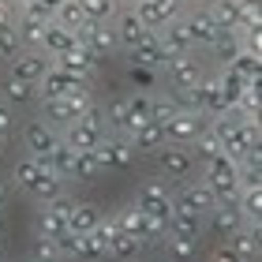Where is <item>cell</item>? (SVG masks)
Returning <instances> with one entry per match:
<instances>
[{"label": "cell", "instance_id": "1", "mask_svg": "<svg viewBox=\"0 0 262 262\" xmlns=\"http://www.w3.org/2000/svg\"><path fill=\"white\" fill-rule=\"evenodd\" d=\"M11 180H15L27 195H34L38 202H53L56 195H64V180L49 169V161H38V158H30V154L15 161Z\"/></svg>", "mask_w": 262, "mask_h": 262}, {"label": "cell", "instance_id": "2", "mask_svg": "<svg viewBox=\"0 0 262 262\" xmlns=\"http://www.w3.org/2000/svg\"><path fill=\"white\" fill-rule=\"evenodd\" d=\"M202 165H206V169H202V180L217 195V202H236V195H240V165H236V158L213 154V158L202 161Z\"/></svg>", "mask_w": 262, "mask_h": 262}, {"label": "cell", "instance_id": "3", "mask_svg": "<svg viewBox=\"0 0 262 262\" xmlns=\"http://www.w3.org/2000/svg\"><path fill=\"white\" fill-rule=\"evenodd\" d=\"M131 206H139L142 213H150L154 221H161L165 229H169V217H172V195L165 191L161 180H139L135 184V199H131Z\"/></svg>", "mask_w": 262, "mask_h": 262}, {"label": "cell", "instance_id": "4", "mask_svg": "<svg viewBox=\"0 0 262 262\" xmlns=\"http://www.w3.org/2000/svg\"><path fill=\"white\" fill-rule=\"evenodd\" d=\"M116 225H120L124 232H131L135 240H142V247H146V244H161L165 236H169V229H165L161 221H154L150 213H142L139 206L120 210V213H116Z\"/></svg>", "mask_w": 262, "mask_h": 262}, {"label": "cell", "instance_id": "5", "mask_svg": "<svg viewBox=\"0 0 262 262\" xmlns=\"http://www.w3.org/2000/svg\"><path fill=\"white\" fill-rule=\"evenodd\" d=\"M49 60H53V68H60V71H68V75H75L82 82H90V86H94V79H98V56H94L86 45H79V38H75L71 49L49 56Z\"/></svg>", "mask_w": 262, "mask_h": 262}, {"label": "cell", "instance_id": "6", "mask_svg": "<svg viewBox=\"0 0 262 262\" xmlns=\"http://www.w3.org/2000/svg\"><path fill=\"white\" fill-rule=\"evenodd\" d=\"M206 124H210V116L180 109V113H176L161 131H165V142H176V146H191V142L202 135V131H206Z\"/></svg>", "mask_w": 262, "mask_h": 262}, {"label": "cell", "instance_id": "7", "mask_svg": "<svg viewBox=\"0 0 262 262\" xmlns=\"http://www.w3.org/2000/svg\"><path fill=\"white\" fill-rule=\"evenodd\" d=\"M154 158H158L165 180H187L195 172V154L187 146H176V142H161V150Z\"/></svg>", "mask_w": 262, "mask_h": 262}, {"label": "cell", "instance_id": "8", "mask_svg": "<svg viewBox=\"0 0 262 262\" xmlns=\"http://www.w3.org/2000/svg\"><path fill=\"white\" fill-rule=\"evenodd\" d=\"M172 206H180V210H191L199 213V217H206V213L217 206V195L206 187V180H180V191L172 195Z\"/></svg>", "mask_w": 262, "mask_h": 262}, {"label": "cell", "instance_id": "9", "mask_svg": "<svg viewBox=\"0 0 262 262\" xmlns=\"http://www.w3.org/2000/svg\"><path fill=\"white\" fill-rule=\"evenodd\" d=\"M165 79H169V86L172 90H191L202 82V64L195 60L191 53H184V56H165Z\"/></svg>", "mask_w": 262, "mask_h": 262}, {"label": "cell", "instance_id": "10", "mask_svg": "<svg viewBox=\"0 0 262 262\" xmlns=\"http://www.w3.org/2000/svg\"><path fill=\"white\" fill-rule=\"evenodd\" d=\"M75 38H79V45H86V49L98 56V60H105V56H113L116 49H120L113 23H86V27H82Z\"/></svg>", "mask_w": 262, "mask_h": 262}, {"label": "cell", "instance_id": "11", "mask_svg": "<svg viewBox=\"0 0 262 262\" xmlns=\"http://www.w3.org/2000/svg\"><path fill=\"white\" fill-rule=\"evenodd\" d=\"M98 161H101V169H116V172H124L135 165V150H131V142L120 139V135H105L98 142Z\"/></svg>", "mask_w": 262, "mask_h": 262}, {"label": "cell", "instance_id": "12", "mask_svg": "<svg viewBox=\"0 0 262 262\" xmlns=\"http://www.w3.org/2000/svg\"><path fill=\"white\" fill-rule=\"evenodd\" d=\"M41 101V120L49 124V127H71L82 116V109H86V105L82 101H71V98H38Z\"/></svg>", "mask_w": 262, "mask_h": 262}, {"label": "cell", "instance_id": "13", "mask_svg": "<svg viewBox=\"0 0 262 262\" xmlns=\"http://www.w3.org/2000/svg\"><path fill=\"white\" fill-rule=\"evenodd\" d=\"M60 142V135H56V127H49L38 116V120H27V127H23V146L30 150V158H38V161H45L49 158V150Z\"/></svg>", "mask_w": 262, "mask_h": 262}, {"label": "cell", "instance_id": "14", "mask_svg": "<svg viewBox=\"0 0 262 262\" xmlns=\"http://www.w3.org/2000/svg\"><path fill=\"white\" fill-rule=\"evenodd\" d=\"M131 11L146 30H161L169 19L180 15V0H139V4H131Z\"/></svg>", "mask_w": 262, "mask_h": 262}, {"label": "cell", "instance_id": "15", "mask_svg": "<svg viewBox=\"0 0 262 262\" xmlns=\"http://www.w3.org/2000/svg\"><path fill=\"white\" fill-rule=\"evenodd\" d=\"M8 64H11V75H15V79L41 82V75L49 71V53H41V49H19Z\"/></svg>", "mask_w": 262, "mask_h": 262}, {"label": "cell", "instance_id": "16", "mask_svg": "<svg viewBox=\"0 0 262 262\" xmlns=\"http://www.w3.org/2000/svg\"><path fill=\"white\" fill-rule=\"evenodd\" d=\"M158 41H161V53L165 56H184V53H191L195 45H191V38H187V27H184V19L176 15V19H169L165 27L158 30Z\"/></svg>", "mask_w": 262, "mask_h": 262}, {"label": "cell", "instance_id": "17", "mask_svg": "<svg viewBox=\"0 0 262 262\" xmlns=\"http://www.w3.org/2000/svg\"><path fill=\"white\" fill-rule=\"evenodd\" d=\"M210 229H213V236H221V240H229V236L236 232V229H244V213L236 210V202H217V206H213L210 213Z\"/></svg>", "mask_w": 262, "mask_h": 262}, {"label": "cell", "instance_id": "18", "mask_svg": "<svg viewBox=\"0 0 262 262\" xmlns=\"http://www.w3.org/2000/svg\"><path fill=\"white\" fill-rule=\"evenodd\" d=\"M131 56V64H139V68H161L165 64V53H161V41H158V30H146L142 38L127 49Z\"/></svg>", "mask_w": 262, "mask_h": 262}, {"label": "cell", "instance_id": "19", "mask_svg": "<svg viewBox=\"0 0 262 262\" xmlns=\"http://www.w3.org/2000/svg\"><path fill=\"white\" fill-rule=\"evenodd\" d=\"M64 221H68V232L82 236V232H94L101 225V210L94 206V202H71L68 213H64Z\"/></svg>", "mask_w": 262, "mask_h": 262}, {"label": "cell", "instance_id": "20", "mask_svg": "<svg viewBox=\"0 0 262 262\" xmlns=\"http://www.w3.org/2000/svg\"><path fill=\"white\" fill-rule=\"evenodd\" d=\"M109 258H116V262H139L142 258V240H135L131 232H124L120 225H116L113 236H109Z\"/></svg>", "mask_w": 262, "mask_h": 262}, {"label": "cell", "instance_id": "21", "mask_svg": "<svg viewBox=\"0 0 262 262\" xmlns=\"http://www.w3.org/2000/svg\"><path fill=\"white\" fill-rule=\"evenodd\" d=\"M127 142H131V150H135V158L139 154H158L161 150V142H165V131L158 127V124H142V127H135V131H127Z\"/></svg>", "mask_w": 262, "mask_h": 262}, {"label": "cell", "instance_id": "22", "mask_svg": "<svg viewBox=\"0 0 262 262\" xmlns=\"http://www.w3.org/2000/svg\"><path fill=\"white\" fill-rule=\"evenodd\" d=\"M229 251H236L244 262H258V229L255 225H244V229H236L229 240H225Z\"/></svg>", "mask_w": 262, "mask_h": 262}, {"label": "cell", "instance_id": "23", "mask_svg": "<svg viewBox=\"0 0 262 262\" xmlns=\"http://www.w3.org/2000/svg\"><path fill=\"white\" fill-rule=\"evenodd\" d=\"M113 30H116V41H120V49H131L142 34H146V27L139 23V15L135 11H116V19H113Z\"/></svg>", "mask_w": 262, "mask_h": 262}, {"label": "cell", "instance_id": "24", "mask_svg": "<svg viewBox=\"0 0 262 262\" xmlns=\"http://www.w3.org/2000/svg\"><path fill=\"white\" fill-rule=\"evenodd\" d=\"M184 27H187V38H191V45H210L213 34H217V23L210 19V11H191V15H184Z\"/></svg>", "mask_w": 262, "mask_h": 262}, {"label": "cell", "instance_id": "25", "mask_svg": "<svg viewBox=\"0 0 262 262\" xmlns=\"http://www.w3.org/2000/svg\"><path fill=\"white\" fill-rule=\"evenodd\" d=\"M0 90H4V101L15 105V109L38 101V82H27V79H15V75H8L4 82H0Z\"/></svg>", "mask_w": 262, "mask_h": 262}, {"label": "cell", "instance_id": "26", "mask_svg": "<svg viewBox=\"0 0 262 262\" xmlns=\"http://www.w3.org/2000/svg\"><path fill=\"white\" fill-rule=\"evenodd\" d=\"M71 45H75V34H71L68 27H60L56 19H49V23H45V34H41V53L56 56V53L71 49Z\"/></svg>", "mask_w": 262, "mask_h": 262}, {"label": "cell", "instance_id": "27", "mask_svg": "<svg viewBox=\"0 0 262 262\" xmlns=\"http://www.w3.org/2000/svg\"><path fill=\"white\" fill-rule=\"evenodd\" d=\"M210 19L217 30H240V0H210Z\"/></svg>", "mask_w": 262, "mask_h": 262}, {"label": "cell", "instance_id": "28", "mask_svg": "<svg viewBox=\"0 0 262 262\" xmlns=\"http://www.w3.org/2000/svg\"><path fill=\"white\" fill-rule=\"evenodd\" d=\"M169 232H172V236H184V240H199V236H202V217H199V213H191V210H180V206H176L172 217H169Z\"/></svg>", "mask_w": 262, "mask_h": 262}, {"label": "cell", "instance_id": "29", "mask_svg": "<svg viewBox=\"0 0 262 262\" xmlns=\"http://www.w3.org/2000/svg\"><path fill=\"white\" fill-rule=\"evenodd\" d=\"M101 161L94 150H75V165H71V180H82V184H94L101 180Z\"/></svg>", "mask_w": 262, "mask_h": 262}, {"label": "cell", "instance_id": "30", "mask_svg": "<svg viewBox=\"0 0 262 262\" xmlns=\"http://www.w3.org/2000/svg\"><path fill=\"white\" fill-rule=\"evenodd\" d=\"M53 19L60 23V27H68L71 34H79V30H82V27L90 23L79 0H60V4H56V11H53Z\"/></svg>", "mask_w": 262, "mask_h": 262}, {"label": "cell", "instance_id": "31", "mask_svg": "<svg viewBox=\"0 0 262 262\" xmlns=\"http://www.w3.org/2000/svg\"><path fill=\"white\" fill-rule=\"evenodd\" d=\"M165 262H195L199 255V240H184V236H165Z\"/></svg>", "mask_w": 262, "mask_h": 262}, {"label": "cell", "instance_id": "32", "mask_svg": "<svg viewBox=\"0 0 262 262\" xmlns=\"http://www.w3.org/2000/svg\"><path fill=\"white\" fill-rule=\"evenodd\" d=\"M64 232H68L64 213L53 210L49 202H41V210H38V236H49V240H56V236H64Z\"/></svg>", "mask_w": 262, "mask_h": 262}, {"label": "cell", "instance_id": "33", "mask_svg": "<svg viewBox=\"0 0 262 262\" xmlns=\"http://www.w3.org/2000/svg\"><path fill=\"white\" fill-rule=\"evenodd\" d=\"M142 124H150V94H127V127H124V135L142 127Z\"/></svg>", "mask_w": 262, "mask_h": 262}, {"label": "cell", "instance_id": "34", "mask_svg": "<svg viewBox=\"0 0 262 262\" xmlns=\"http://www.w3.org/2000/svg\"><path fill=\"white\" fill-rule=\"evenodd\" d=\"M45 161H49V169H53L56 176H60V180H71V165H75V150H71L64 139H60V142H56V146L49 150V158H45Z\"/></svg>", "mask_w": 262, "mask_h": 262}, {"label": "cell", "instance_id": "35", "mask_svg": "<svg viewBox=\"0 0 262 262\" xmlns=\"http://www.w3.org/2000/svg\"><path fill=\"white\" fill-rule=\"evenodd\" d=\"M236 210L244 213L247 225H255L258 229V210H262V191L258 187H240V195H236Z\"/></svg>", "mask_w": 262, "mask_h": 262}, {"label": "cell", "instance_id": "36", "mask_svg": "<svg viewBox=\"0 0 262 262\" xmlns=\"http://www.w3.org/2000/svg\"><path fill=\"white\" fill-rule=\"evenodd\" d=\"M210 49L217 53V56H221L225 64H229L232 56H236V53L244 49V38H240V34H236V30H217V34H213V41H210Z\"/></svg>", "mask_w": 262, "mask_h": 262}, {"label": "cell", "instance_id": "37", "mask_svg": "<svg viewBox=\"0 0 262 262\" xmlns=\"http://www.w3.org/2000/svg\"><path fill=\"white\" fill-rule=\"evenodd\" d=\"M79 4L90 23H113L116 11H120V0H79Z\"/></svg>", "mask_w": 262, "mask_h": 262}, {"label": "cell", "instance_id": "38", "mask_svg": "<svg viewBox=\"0 0 262 262\" xmlns=\"http://www.w3.org/2000/svg\"><path fill=\"white\" fill-rule=\"evenodd\" d=\"M101 116H105V124H109V127L124 131V127H127V94L109 98V101H105V109H101Z\"/></svg>", "mask_w": 262, "mask_h": 262}, {"label": "cell", "instance_id": "39", "mask_svg": "<svg viewBox=\"0 0 262 262\" xmlns=\"http://www.w3.org/2000/svg\"><path fill=\"white\" fill-rule=\"evenodd\" d=\"M176 113H180V105H176V98H150V124L165 127V124H169Z\"/></svg>", "mask_w": 262, "mask_h": 262}, {"label": "cell", "instance_id": "40", "mask_svg": "<svg viewBox=\"0 0 262 262\" xmlns=\"http://www.w3.org/2000/svg\"><path fill=\"white\" fill-rule=\"evenodd\" d=\"M191 146H195V158H199V161H210L213 154H221V142H217V135L210 131V124H206V131H202Z\"/></svg>", "mask_w": 262, "mask_h": 262}, {"label": "cell", "instance_id": "41", "mask_svg": "<svg viewBox=\"0 0 262 262\" xmlns=\"http://www.w3.org/2000/svg\"><path fill=\"white\" fill-rule=\"evenodd\" d=\"M34 262H64L60 258V247H56V240H49V236H38L34 240Z\"/></svg>", "mask_w": 262, "mask_h": 262}, {"label": "cell", "instance_id": "42", "mask_svg": "<svg viewBox=\"0 0 262 262\" xmlns=\"http://www.w3.org/2000/svg\"><path fill=\"white\" fill-rule=\"evenodd\" d=\"M19 49H23V45H19V38H15V30H4V34H0V64H8Z\"/></svg>", "mask_w": 262, "mask_h": 262}, {"label": "cell", "instance_id": "43", "mask_svg": "<svg viewBox=\"0 0 262 262\" xmlns=\"http://www.w3.org/2000/svg\"><path fill=\"white\" fill-rule=\"evenodd\" d=\"M4 30H15V4L0 0V34H4Z\"/></svg>", "mask_w": 262, "mask_h": 262}, {"label": "cell", "instance_id": "44", "mask_svg": "<svg viewBox=\"0 0 262 262\" xmlns=\"http://www.w3.org/2000/svg\"><path fill=\"white\" fill-rule=\"evenodd\" d=\"M11 127H15V116H11V105H8V101H0V131H8V135H11Z\"/></svg>", "mask_w": 262, "mask_h": 262}, {"label": "cell", "instance_id": "45", "mask_svg": "<svg viewBox=\"0 0 262 262\" xmlns=\"http://www.w3.org/2000/svg\"><path fill=\"white\" fill-rule=\"evenodd\" d=\"M131 79H135L139 86H154V75H150V68H139V64H131Z\"/></svg>", "mask_w": 262, "mask_h": 262}, {"label": "cell", "instance_id": "46", "mask_svg": "<svg viewBox=\"0 0 262 262\" xmlns=\"http://www.w3.org/2000/svg\"><path fill=\"white\" fill-rule=\"evenodd\" d=\"M210 262H244V258L236 255V251H229V247H217V251L210 255Z\"/></svg>", "mask_w": 262, "mask_h": 262}, {"label": "cell", "instance_id": "47", "mask_svg": "<svg viewBox=\"0 0 262 262\" xmlns=\"http://www.w3.org/2000/svg\"><path fill=\"white\" fill-rule=\"evenodd\" d=\"M8 202H11V184L4 180V176H0V210H4Z\"/></svg>", "mask_w": 262, "mask_h": 262}, {"label": "cell", "instance_id": "48", "mask_svg": "<svg viewBox=\"0 0 262 262\" xmlns=\"http://www.w3.org/2000/svg\"><path fill=\"white\" fill-rule=\"evenodd\" d=\"M8 142H11V135H8V131H0V154L8 150Z\"/></svg>", "mask_w": 262, "mask_h": 262}, {"label": "cell", "instance_id": "49", "mask_svg": "<svg viewBox=\"0 0 262 262\" xmlns=\"http://www.w3.org/2000/svg\"><path fill=\"white\" fill-rule=\"evenodd\" d=\"M0 236H4V210H0Z\"/></svg>", "mask_w": 262, "mask_h": 262}, {"label": "cell", "instance_id": "50", "mask_svg": "<svg viewBox=\"0 0 262 262\" xmlns=\"http://www.w3.org/2000/svg\"><path fill=\"white\" fill-rule=\"evenodd\" d=\"M127 4H139V0H127Z\"/></svg>", "mask_w": 262, "mask_h": 262}, {"label": "cell", "instance_id": "51", "mask_svg": "<svg viewBox=\"0 0 262 262\" xmlns=\"http://www.w3.org/2000/svg\"><path fill=\"white\" fill-rule=\"evenodd\" d=\"M154 262H161V258H154Z\"/></svg>", "mask_w": 262, "mask_h": 262}, {"label": "cell", "instance_id": "52", "mask_svg": "<svg viewBox=\"0 0 262 262\" xmlns=\"http://www.w3.org/2000/svg\"><path fill=\"white\" fill-rule=\"evenodd\" d=\"M30 262H34V258H30Z\"/></svg>", "mask_w": 262, "mask_h": 262}]
</instances>
